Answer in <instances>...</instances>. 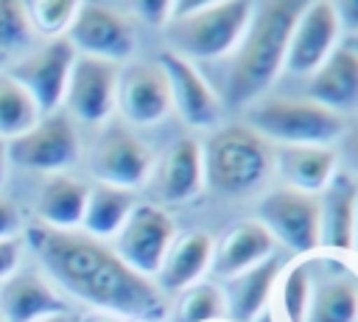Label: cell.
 <instances>
[{"instance_id":"1","label":"cell","mask_w":358,"mask_h":322,"mask_svg":"<svg viewBox=\"0 0 358 322\" xmlns=\"http://www.w3.org/2000/svg\"><path fill=\"white\" fill-rule=\"evenodd\" d=\"M28 244L50 283L95 311L123 322H159L165 316V294L157 283L131 272L103 241L36 221L28 227Z\"/></svg>"},{"instance_id":"2","label":"cell","mask_w":358,"mask_h":322,"mask_svg":"<svg viewBox=\"0 0 358 322\" xmlns=\"http://www.w3.org/2000/svg\"><path fill=\"white\" fill-rule=\"evenodd\" d=\"M305 3L271 0L255 3L249 25L238 39L235 50L221 59L227 62L224 81H221V104L224 106H252L263 98V92L277 81L285 64L288 39L294 22Z\"/></svg>"},{"instance_id":"3","label":"cell","mask_w":358,"mask_h":322,"mask_svg":"<svg viewBox=\"0 0 358 322\" xmlns=\"http://www.w3.org/2000/svg\"><path fill=\"white\" fill-rule=\"evenodd\" d=\"M255 3H171V17L162 28L168 50L190 64H213L227 59L243 36Z\"/></svg>"},{"instance_id":"4","label":"cell","mask_w":358,"mask_h":322,"mask_svg":"<svg viewBox=\"0 0 358 322\" xmlns=\"http://www.w3.org/2000/svg\"><path fill=\"white\" fill-rule=\"evenodd\" d=\"M204 188L221 196H249L274 174V148L246 123L213 132L201 148Z\"/></svg>"},{"instance_id":"5","label":"cell","mask_w":358,"mask_h":322,"mask_svg":"<svg viewBox=\"0 0 358 322\" xmlns=\"http://www.w3.org/2000/svg\"><path fill=\"white\" fill-rule=\"evenodd\" d=\"M246 126L271 146H333L347 129L344 115L308 98H260L246 106Z\"/></svg>"},{"instance_id":"6","label":"cell","mask_w":358,"mask_h":322,"mask_svg":"<svg viewBox=\"0 0 358 322\" xmlns=\"http://www.w3.org/2000/svg\"><path fill=\"white\" fill-rule=\"evenodd\" d=\"M6 154L11 165L42 174H62L78 162L81 143L73 118L64 112H53L36 120L34 129L6 143Z\"/></svg>"},{"instance_id":"7","label":"cell","mask_w":358,"mask_h":322,"mask_svg":"<svg viewBox=\"0 0 358 322\" xmlns=\"http://www.w3.org/2000/svg\"><path fill=\"white\" fill-rule=\"evenodd\" d=\"M274 244L305 258L319 249V196L277 188L257 204V218Z\"/></svg>"},{"instance_id":"8","label":"cell","mask_w":358,"mask_h":322,"mask_svg":"<svg viewBox=\"0 0 358 322\" xmlns=\"http://www.w3.org/2000/svg\"><path fill=\"white\" fill-rule=\"evenodd\" d=\"M64 36L78 56H92L112 64L126 62L137 45L134 22L106 3H78Z\"/></svg>"},{"instance_id":"9","label":"cell","mask_w":358,"mask_h":322,"mask_svg":"<svg viewBox=\"0 0 358 322\" xmlns=\"http://www.w3.org/2000/svg\"><path fill=\"white\" fill-rule=\"evenodd\" d=\"M173 238H176L173 218L159 204L137 202L134 210L129 213L126 224L115 235V255L131 272L154 280Z\"/></svg>"},{"instance_id":"10","label":"cell","mask_w":358,"mask_h":322,"mask_svg":"<svg viewBox=\"0 0 358 322\" xmlns=\"http://www.w3.org/2000/svg\"><path fill=\"white\" fill-rule=\"evenodd\" d=\"M76 56L78 53L73 50L67 36H59V39H48L39 50L11 64L8 76L34 98L42 118L59 112V106L64 104V92H67Z\"/></svg>"},{"instance_id":"11","label":"cell","mask_w":358,"mask_h":322,"mask_svg":"<svg viewBox=\"0 0 358 322\" xmlns=\"http://www.w3.org/2000/svg\"><path fill=\"white\" fill-rule=\"evenodd\" d=\"M154 157L148 146L120 123H109L92 143L90 171L98 182L134 190L151 179Z\"/></svg>"},{"instance_id":"12","label":"cell","mask_w":358,"mask_h":322,"mask_svg":"<svg viewBox=\"0 0 358 322\" xmlns=\"http://www.w3.org/2000/svg\"><path fill=\"white\" fill-rule=\"evenodd\" d=\"M117 76L120 64L92 56H76L64 92L67 112L87 126L106 123L117 101Z\"/></svg>"},{"instance_id":"13","label":"cell","mask_w":358,"mask_h":322,"mask_svg":"<svg viewBox=\"0 0 358 322\" xmlns=\"http://www.w3.org/2000/svg\"><path fill=\"white\" fill-rule=\"evenodd\" d=\"M338 45H341V31L336 22L333 3H322V0L305 3L288 39L282 73L308 78Z\"/></svg>"},{"instance_id":"14","label":"cell","mask_w":358,"mask_h":322,"mask_svg":"<svg viewBox=\"0 0 358 322\" xmlns=\"http://www.w3.org/2000/svg\"><path fill=\"white\" fill-rule=\"evenodd\" d=\"M115 109L134 126H154L168 118L173 104L159 62H131L120 67Z\"/></svg>"},{"instance_id":"15","label":"cell","mask_w":358,"mask_h":322,"mask_svg":"<svg viewBox=\"0 0 358 322\" xmlns=\"http://www.w3.org/2000/svg\"><path fill=\"white\" fill-rule=\"evenodd\" d=\"M159 67L168 76L171 104L179 112V118L193 129H213L221 120L224 104L218 92L210 87V81L199 73V67L179 59L171 50H162Z\"/></svg>"},{"instance_id":"16","label":"cell","mask_w":358,"mask_h":322,"mask_svg":"<svg viewBox=\"0 0 358 322\" xmlns=\"http://www.w3.org/2000/svg\"><path fill=\"white\" fill-rule=\"evenodd\" d=\"M305 322H358V274L338 260L310 263Z\"/></svg>"},{"instance_id":"17","label":"cell","mask_w":358,"mask_h":322,"mask_svg":"<svg viewBox=\"0 0 358 322\" xmlns=\"http://www.w3.org/2000/svg\"><path fill=\"white\" fill-rule=\"evenodd\" d=\"M151 185L162 204H182L201 193V146L193 137H176L151 168Z\"/></svg>"},{"instance_id":"18","label":"cell","mask_w":358,"mask_h":322,"mask_svg":"<svg viewBox=\"0 0 358 322\" xmlns=\"http://www.w3.org/2000/svg\"><path fill=\"white\" fill-rule=\"evenodd\" d=\"M355 207L358 182L336 171L330 185L319 193V249L352 252L355 249Z\"/></svg>"},{"instance_id":"19","label":"cell","mask_w":358,"mask_h":322,"mask_svg":"<svg viewBox=\"0 0 358 322\" xmlns=\"http://www.w3.org/2000/svg\"><path fill=\"white\" fill-rule=\"evenodd\" d=\"M67 302L39 272H14L0 283V316L3 322H36L42 316L64 314Z\"/></svg>"},{"instance_id":"20","label":"cell","mask_w":358,"mask_h":322,"mask_svg":"<svg viewBox=\"0 0 358 322\" xmlns=\"http://www.w3.org/2000/svg\"><path fill=\"white\" fill-rule=\"evenodd\" d=\"M274 249H277V244L260 221H255V218L238 221L221 235L218 244H213L210 272L218 280H227V277H232L238 272H246V269L257 266L260 260L271 258Z\"/></svg>"},{"instance_id":"21","label":"cell","mask_w":358,"mask_h":322,"mask_svg":"<svg viewBox=\"0 0 358 322\" xmlns=\"http://www.w3.org/2000/svg\"><path fill=\"white\" fill-rule=\"evenodd\" d=\"M274 171L285 188L319 196L338 171V157L327 146H271Z\"/></svg>"},{"instance_id":"22","label":"cell","mask_w":358,"mask_h":322,"mask_svg":"<svg viewBox=\"0 0 358 322\" xmlns=\"http://www.w3.org/2000/svg\"><path fill=\"white\" fill-rule=\"evenodd\" d=\"M277 277H280L277 252L271 258L260 260L257 266L227 277L221 286L224 305H227V322H255L266 311V305L274 294Z\"/></svg>"},{"instance_id":"23","label":"cell","mask_w":358,"mask_h":322,"mask_svg":"<svg viewBox=\"0 0 358 322\" xmlns=\"http://www.w3.org/2000/svg\"><path fill=\"white\" fill-rule=\"evenodd\" d=\"M305 98L333 109V112H344L358 106V59L338 45L305 81Z\"/></svg>"},{"instance_id":"24","label":"cell","mask_w":358,"mask_h":322,"mask_svg":"<svg viewBox=\"0 0 358 322\" xmlns=\"http://www.w3.org/2000/svg\"><path fill=\"white\" fill-rule=\"evenodd\" d=\"M213 235L204 230H190L185 235H176L154 283L162 294L168 291H185L187 286L199 283L207 272H210V260H213Z\"/></svg>"},{"instance_id":"25","label":"cell","mask_w":358,"mask_h":322,"mask_svg":"<svg viewBox=\"0 0 358 322\" xmlns=\"http://www.w3.org/2000/svg\"><path fill=\"white\" fill-rule=\"evenodd\" d=\"M87 193L90 185L67 176V174H53L36 199V216L39 224L53 227V230H76L81 227L84 207H87Z\"/></svg>"},{"instance_id":"26","label":"cell","mask_w":358,"mask_h":322,"mask_svg":"<svg viewBox=\"0 0 358 322\" xmlns=\"http://www.w3.org/2000/svg\"><path fill=\"white\" fill-rule=\"evenodd\" d=\"M134 204H137L134 190L103 185V182L90 185L81 227H84V232L90 238H98V241L112 238V235L120 232V227L126 224V218L134 210Z\"/></svg>"},{"instance_id":"27","label":"cell","mask_w":358,"mask_h":322,"mask_svg":"<svg viewBox=\"0 0 358 322\" xmlns=\"http://www.w3.org/2000/svg\"><path fill=\"white\" fill-rule=\"evenodd\" d=\"M39 118L42 112L34 104V98L8 73H0V140L8 143L25 134L36 126Z\"/></svg>"},{"instance_id":"28","label":"cell","mask_w":358,"mask_h":322,"mask_svg":"<svg viewBox=\"0 0 358 322\" xmlns=\"http://www.w3.org/2000/svg\"><path fill=\"white\" fill-rule=\"evenodd\" d=\"M277 305L285 322H305L310 300V260H296L277 277Z\"/></svg>"},{"instance_id":"29","label":"cell","mask_w":358,"mask_h":322,"mask_svg":"<svg viewBox=\"0 0 358 322\" xmlns=\"http://www.w3.org/2000/svg\"><path fill=\"white\" fill-rule=\"evenodd\" d=\"M227 319V305L221 286L199 280L179 291L176 300V322H224Z\"/></svg>"},{"instance_id":"30","label":"cell","mask_w":358,"mask_h":322,"mask_svg":"<svg viewBox=\"0 0 358 322\" xmlns=\"http://www.w3.org/2000/svg\"><path fill=\"white\" fill-rule=\"evenodd\" d=\"M25 11H28L31 31H39L50 39H59L67 34V28L78 11V3H73V0H36V3H25Z\"/></svg>"},{"instance_id":"31","label":"cell","mask_w":358,"mask_h":322,"mask_svg":"<svg viewBox=\"0 0 358 322\" xmlns=\"http://www.w3.org/2000/svg\"><path fill=\"white\" fill-rule=\"evenodd\" d=\"M28 39H31V22L25 3L0 0V53L8 56L11 50L28 45Z\"/></svg>"},{"instance_id":"32","label":"cell","mask_w":358,"mask_h":322,"mask_svg":"<svg viewBox=\"0 0 358 322\" xmlns=\"http://www.w3.org/2000/svg\"><path fill=\"white\" fill-rule=\"evenodd\" d=\"M131 11H134L143 22L165 28V22H168V17H171V3H165V0H140V3H131Z\"/></svg>"},{"instance_id":"33","label":"cell","mask_w":358,"mask_h":322,"mask_svg":"<svg viewBox=\"0 0 358 322\" xmlns=\"http://www.w3.org/2000/svg\"><path fill=\"white\" fill-rule=\"evenodd\" d=\"M338 143H341V151L336 157L344 160L350 176H358V126H347L344 134L338 137Z\"/></svg>"},{"instance_id":"34","label":"cell","mask_w":358,"mask_h":322,"mask_svg":"<svg viewBox=\"0 0 358 322\" xmlns=\"http://www.w3.org/2000/svg\"><path fill=\"white\" fill-rule=\"evenodd\" d=\"M333 11H336V22H338L341 36H352V34H358V0H341V3H333Z\"/></svg>"},{"instance_id":"35","label":"cell","mask_w":358,"mask_h":322,"mask_svg":"<svg viewBox=\"0 0 358 322\" xmlns=\"http://www.w3.org/2000/svg\"><path fill=\"white\" fill-rule=\"evenodd\" d=\"M20 227H22V216H20L17 204L8 199H0V241L17 238Z\"/></svg>"},{"instance_id":"36","label":"cell","mask_w":358,"mask_h":322,"mask_svg":"<svg viewBox=\"0 0 358 322\" xmlns=\"http://www.w3.org/2000/svg\"><path fill=\"white\" fill-rule=\"evenodd\" d=\"M20 238H11V241H0V283L8 280L14 272H17V263H20Z\"/></svg>"},{"instance_id":"37","label":"cell","mask_w":358,"mask_h":322,"mask_svg":"<svg viewBox=\"0 0 358 322\" xmlns=\"http://www.w3.org/2000/svg\"><path fill=\"white\" fill-rule=\"evenodd\" d=\"M78 322H123V319H117V316H112V314H101V311H95V314H87V316L78 319Z\"/></svg>"},{"instance_id":"38","label":"cell","mask_w":358,"mask_h":322,"mask_svg":"<svg viewBox=\"0 0 358 322\" xmlns=\"http://www.w3.org/2000/svg\"><path fill=\"white\" fill-rule=\"evenodd\" d=\"M6 174H8V154H6V143L0 140V185H3Z\"/></svg>"},{"instance_id":"39","label":"cell","mask_w":358,"mask_h":322,"mask_svg":"<svg viewBox=\"0 0 358 322\" xmlns=\"http://www.w3.org/2000/svg\"><path fill=\"white\" fill-rule=\"evenodd\" d=\"M341 45L358 59V34H352V36H341Z\"/></svg>"},{"instance_id":"40","label":"cell","mask_w":358,"mask_h":322,"mask_svg":"<svg viewBox=\"0 0 358 322\" xmlns=\"http://www.w3.org/2000/svg\"><path fill=\"white\" fill-rule=\"evenodd\" d=\"M36 322H78L76 316H70L67 311L64 314H53V316H42V319H36Z\"/></svg>"},{"instance_id":"41","label":"cell","mask_w":358,"mask_h":322,"mask_svg":"<svg viewBox=\"0 0 358 322\" xmlns=\"http://www.w3.org/2000/svg\"><path fill=\"white\" fill-rule=\"evenodd\" d=\"M355 249H358V207H355Z\"/></svg>"},{"instance_id":"42","label":"cell","mask_w":358,"mask_h":322,"mask_svg":"<svg viewBox=\"0 0 358 322\" xmlns=\"http://www.w3.org/2000/svg\"><path fill=\"white\" fill-rule=\"evenodd\" d=\"M3 62H6V56H3V53H0V64H3Z\"/></svg>"},{"instance_id":"43","label":"cell","mask_w":358,"mask_h":322,"mask_svg":"<svg viewBox=\"0 0 358 322\" xmlns=\"http://www.w3.org/2000/svg\"><path fill=\"white\" fill-rule=\"evenodd\" d=\"M134 322H148V319H134Z\"/></svg>"},{"instance_id":"44","label":"cell","mask_w":358,"mask_h":322,"mask_svg":"<svg viewBox=\"0 0 358 322\" xmlns=\"http://www.w3.org/2000/svg\"><path fill=\"white\" fill-rule=\"evenodd\" d=\"M0 322H3V316H0Z\"/></svg>"},{"instance_id":"45","label":"cell","mask_w":358,"mask_h":322,"mask_svg":"<svg viewBox=\"0 0 358 322\" xmlns=\"http://www.w3.org/2000/svg\"><path fill=\"white\" fill-rule=\"evenodd\" d=\"M224 322H227V319H224Z\"/></svg>"}]
</instances>
